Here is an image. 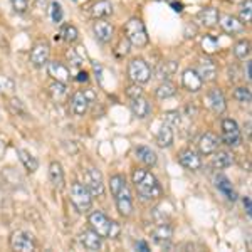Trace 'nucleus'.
Masks as SVG:
<instances>
[{
    "label": "nucleus",
    "instance_id": "nucleus-8",
    "mask_svg": "<svg viewBox=\"0 0 252 252\" xmlns=\"http://www.w3.org/2000/svg\"><path fill=\"white\" fill-rule=\"evenodd\" d=\"M84 185L93 197H103L104 195V180L103 173L96 168H89L84 173Z\"/></svg>",
    "mask_w": 252,
    "mask_h": 252
},
{
    "label": "nucleus",
    "instance_id": "nucleus-41",
    "mask_svg": "<svg viewBox=\"0 0 252 252\" xmlns=\"http://www.w3.org/2000/svg\"><path fill=\"white\" fill-rule=\"evenodd\" d=\"M163 118H165V123L168 126H172V128L180 126V113L178 111H166Z\"/></svg>",
    "mask_w": 252,
    "mask_h": 252
},
{
    "label": "nucleus",
    "instance_id": "nucleus-3",
    "mask_svg": "<svg viewBox=\"0 0 252 252\" xmlns=\"http://www.w3.org/2000/svg\"><path fill=\"white\" fill-rule=\"evenodd\" d=\"M88 222L91 225V229L99 234L103 239H116L121 232L120 223L111 220L106 214L99 212V210H94V212L89 214Z\"/></svg>",
    "mask_w": 252,
    "mask_h": 252
},
{
    "label": "nucleus",
    "instance_id": "nucleus-17",
    "mask_svg": "<svg viewBox=\"0 0 252 252\" xmlns=\"http://www.w3.org/2000/svg\"><path fill=\"white\" fill-rule=\"evenodd\" d=\"M47 71L49 76H51L54 81H59V83H69L71 81V71L66 64L59 63V61H51L47 63Z\"/></svg>",
    "mask_w": 252,
    "mask_h": 252
},
{
    "label": "nucleus",
    "instance_id": "nucleus-30",
    "mask_svg": "<svg viewBox=\"0 0 252 252\" xmlns=\"http://www.w3.org/2000/svg\"><path fill=\"white\" fill-rule=\"evenodd\" d=\"M17 155H19V160L22 161V165L26 166L27 172L34 173L35 170L39 168V161H37V158H35L34 155H32L31 152H27V150H24V148H19V150H17Z\"/></svg>",
    "mask_w": 252,
    "mask_h": 252
},
{
    "label": "nucleus",
    "instance_id": "nucleus-45",
    "mask_svg": "<svg viewBox=\"0 0 252 252\" xmlns=\"http://www.w3.org/2000/svg\"><path fill=\"white\" fill-rule=\"evenodd\" d=\"M197 32H198L197 26H195V24H192V22H189V24L185 26L184 35H185V39H193L195 35H197Z\"/></svg>",
    "mask_w": 252,
    "mask_h": 252
},
{
    "label": "nucleus",
    "instance_id": "nucleus-42",
    "mask_svg": "<svg viewBox=\"0 0 252 252\" xmlns=\"http://www.w3.org/2000/svg\"><path fill=\"white\" fill-rule=\"evenodd\" d=\"M66 58L74 67H79L81 64H83V58L78 54V51H76V49H69V51L66 52Z\"/></svg>",
    "mask_w": 252,
    "mask_h": 252
},
{
    "label": "nucleus",
    "instance_id": "nucleus-36",
    "mask_svg": "<svg viewBox=\"0 0 252 252\" xmlns=\"http://www.w3.org/2000/svg\"><path fill=\"white\" fill-rule=\"evenodd\" d=\"M7 108H9V111H10L14 116H22V115H26V108H24L22 101H20L19 97H10L9 103H7Z\"/></svg>",
    "mask_w": 252,
    "mask_h": 252
},
{
    "label": "nucleus",
    "instance_id": "nucleus-38",
    "mask_svg": "<svg viewBox=\"0 0 252 252\" xmlns=\"http://www.w3.org/2000/svg\"><path fill=\"white\" fill-rule=\"evenodd\" d=\"M202 47H204V52L205 54H214L219 47V40L214 37V35H205L202 39Z\"/></svg>",
    "mask_w": 252,
    "mask_h": 252
},
{
    "label": "nucleus",
    "instance_id": "nucleus-20",
    "mask_svg": "<svg viewBox=\"0 0 252 252\" xmlns=\"http://www.w3.org/2000/svg\"><path fill=\"white\" fill-rule=\"evenodd\" d=\"M207 101H209V106L212 108V111L217 113V115H222V113L227 109L225 96H223V93L219 88L210 89L209 94H207Z\"/></svg>",
    "mask_w": 252,
    "mask_h": 252
},
{
    "label": "nucleus",
    "instance_id": "nucleus-6",
    "mask_svg": "<svg viewBox=\"0 0 252 252\" xmlns=\"http://www.w3.org/2000/svg\"><path fill=\"white\" fill-rule=\"evenodd\" d=\"M128 78L136 84H146L152 79V67L141 58L131 59L128 64Z\"/></svg>",
    "mask_w": 252,
    "mask_h": 252
},
{
    "label": "nucleus",
    "instance_id": "nucleus-1",
    "mask_svg": "<svg viewBox=\"0 0 252 252\" xmlns=\"http://www.w3.org/2000/svg\"><path fill=\"white\" fill-rule=\"evenodd\" d=\"M131 180L135 184L138 195L141 198H145V200H155V198H160L163 195V189H161L158 178L152 172H148V170L145 168L133 170Z\"/></svg>",
    "mask_w": 252,
    "mask_h": 252
},
{
    "label": "nucleus",
    "instance_id": "nucleus-19",
    "mask_svg": "<svg viewBox=\"0 0 252 252\" xmlns=\"http://www.w3.org/2000/svg\"><path fill=\"white\" fill-rule=\"evenodd\" d=\"M219 145H220V140L217 138V135H214V133H205V135H202L200 140H198V152H200L202 155L209 157L217 152Z\"/></svg>",
    "mask_w": 252,
    "mask_h": 252
},
{
    "label": "nucleus",
    "instance_id": "nucleus-15",
    "mask_svg": "<svg viewBox=\"0 0 252 252\" xmlns=\"http://www.w3.org/2000/svg\"><path fill=\"white\" fill-rule=\"evenodd\" d=\"M178 163L187 170H200L202 168V158L192 148H185L178 153Z\"/></svg>",
    "mask_w": 252,
    "mask_h": 252
},
{
    "label": "nucleus",
    "instance_id": "nucleus-51",
    "mask_svg": "<svg viewBox=\"0 0 252 252\" xmlns=\"http://www.w3.org/2000/svg\"><path fill=\"white\" fill-rule=\"evenodd\" d=\"M172 5L175 7L173 10H177V12H182V3H172Z\"/></svg>",
    "mask_w": 252,
    "mask_h": 252
},
{
    "label": "nucleus",
    "instance_id": "nucleus-33",
    "mask_svg": "<svg viewBox=\"0 0 252 252\" xmlns=\"http://www.w3.org/2000/svg\"><path fill=\"white\" fill-rule=\"evenodd\" d=\"M234 54H235V58L241 59V61L249 59V56H251V42L249 40L247 39L239 40V42L234 46Z\"/></svg>",
    "mask_w": 252,
    "mask_h": 252
},
{
    "label": "nucleus",
    "instance_id": "nucleus-28",
    "mask_svg": "<svg viewBox=\"0 0 252 252\" xmlns=\"http://www.w3.org/2000/svg\"><path fill=\"white\" fill-rule=\"evenodd\" d=\"M173 140H175L173 128L165 123V125L160 128L158 135H157V145L160 146V148H168V146H172V145H173Z\"/></svg>",
    "mask_w": 252,
    "mask_h": 252
},
{
    "label": "nucleus",
    "instance_id": "nucleus-34",
    "mask_svg": "<svg viewBox=\"0 0 252 252\" xmlns=\"http://www.w3.org/2000/svg\"><path fill=\"white\" fill-rule=\"evenodd\" d=\"M175 94H177V88L170 81H161V84L157 88V97H160V99H168Z\"/></svg>",
    "mask_w": 252,
    "mask_h": 252
},
{
    "label": "nucleus",
    "instance_id": "nucleus-4",
    "mask_svg": "<svg viewBox=\"0 0 252 252\" xmlns=\"http://www.w3.org/2000/svg\"><path fill=\"white\" fill-rule=\"evenodd\" d=\"M125 37L129 40V44L135 47H146L150 42L148 39V32L143 24V20L138 17H131L128 22L125 24Z\"/></svg>",
    "mask_w": 252,
    "mask_h": 252
},
{
    "label": "nucleus",
    "instance_id": "nucleus-11",
    "mask_svg": "<svg viewBox=\"0 0 252 252\" xmlns=\"http://www.w3.org/2000/svg\"><path fill=\"white\" fill-rule=\"evenodd\" d=\"M89 103H91V101L88 99L84 91H76L74 94L71 96V99H69V109H71L72 115L84 116L89 109Z\"/></svg>",
    "mask_w": 252,
    "mask_h": 252
},
{
    "label": "nucleus",
    "instance_id": "nucleus-43",
    "mask_svg": "<svg viewBox=\"0 0 252 252\" xmlns=\"http://www.w3.org/2000/svg\"><path fill=\"white\" fill-rule=\"evenodd\" d=\"M126 96L128 97H138V96H143V89H141V84H136V83H133V84H129L128 88H126Z\"/></svg>",
    "mask_w": 252,
    "mask_h": 252
},
{
    "label": "nucleus",
    "instance_id": "nucleus-32",
    "mask_svg": "<svg viewBox=\"0 0 252 252\" xmlns=\"http://www.w3.org/2000/svg\"><path fill=\"white\" fill-rule=\"evenodd\" d=\"M49 94L54 101H63L64 97L67 96V88L66 83H59V81H54V83L49 86Z\"/></svg>",
    "mask_w": 252,
    "mask_h": 252
},
{
    "label": "nucleus",
    "instance_id": "nucleus-2",
    "mask_svg": "<svg viewBox=\"0 0 252 252\" xmlns=\"http://www.w3.org/2000/svg\"><path fill=\"white\" fill-rule=\"evenodd\" d=\"M109 190H111V195L115 197L118 212L123 217H129L133 214V197L123 175H113L109 178Z\"/></svg>",
    "mask_w": 252,
    "mask_h": 252
},
{
    "label": "nucleus",
    "instance_id": "nucleus-16",
    "mask_svg": "<svg viewBox=\"0 0 252 252\" xmlns=\"http://www.w3.org/2000/svg\"><path fill=\"white\" fill-rule=\"evenodd\" d=\"M79 242L88 251H99L103 247V237L97 232H94L93 229H84L79 234Z\"/></svg>",
    "mask_w": 252,
    "mask_h": 252
},
{
    "label": "nucleus",
    "instance_id": "nucleus-14",
    "mask_svg": "<svg viewBox=\"0 0 252 252\" xmlns=\"http://www.w3.org/2000/svg\"><path fill=\"white\" fill-rule=\"evenodd\" d=\"M197 74L200 76L204 83H212V81L217 79V64L209 58H202L198 61Z\"/></svg>",
    "mask_w": 252,
    "mask_h": 252
},
{
    "label": "nucleus",
    "instance_id": "nucleus-25",
    "mask_svg": "<svg viewBox=\"0 0 252 252\" xmlns=\"http://www.w3.org/2000/svg\"><path fill=\"white\" fill-rule=\"evenodd\" d=\"M89 14L93 19H106L113 14V3L109 0H97L96 3H93Z\"/></svg>",
    "mask_w": 252,
    "mask_h": 252
},
{
    "label": "nucleus",
    "instance_id": "nucleus-40",
    "mask_svg": "<svg viewBox=\"0 0 252 252\" xmlns=\"http://www.w3.org/2000/svg\"><path fill=\"white\" fill-rule=\"evenodd\" d=\"M63 17H64V12H63L61 3L59 2H52L51 3V19H52V22L59 24L61 20H63Z\"/></svg>",
    "mask_w": 252,
    "mask_h": 252
},
{
    "label": "nucleus",
    "instance_id": "nucleus-12",
    "mask_svg": "<svg viewBox=\"0 0 252 252\" xmlns=\"http://www.w3.org/2000/svg\"><path fill=\"white\" fill-rule=\"evenodd\" d=\"M93 32H94L96 39L103 44L111 42L113 35H115V27L104 19H96V22L93 24Z\"/></svg>",
    "mask_w": 252,
    "mask_h": 252
},
{
    "label": "nucleus",
    "instance_id": "nucleus-46",
    "mask_svg": "<svg viewBox=\"0 0 252 252\" xmlns=\"http://www.w3.org/2000/svg\"><path fill=\"white\" fill-rule=\"evenodd\" d=\"M129 46H131V44H129V40L125 37L120 42V47H118L120 51H118V54H120V56H128L129 54Z\"/></svg>",
    "mask_w": 252,
    "mask_h": 252
},
{
    "label": "nucleus",
    "instance_id": "nucleus-7",
    "mask_svg": "<svg viewBox=\"0 0 252 252\" xmlns=\"http://www.w3.org/2000/svg\"><path fill=\"white\" fill-rule=\"evenodd\" d=\"M222 143L230 146V148H237L242 145V133L239 129L237 121L232 118L222 120Z\"/></svg>",
    "mask_w": 252,
    "mask_h": 252
},
{
    "label": "nucleus",
    "instance_id": "nucleus-35",
    "mask_svg": "<svg viewBox=\"0 0 252 252\" xmlns=\"http://www.w3.org/2000/svg\"><path fill=\"white\" fill-rule=\"evenodd\" d=\"M234 99H235V101H239L241 104H251V99H252L251 88H246V86L235 88V91H234Z\"/></svg>",
    "mask_w": 252,
    "mask_h": 252
},
{
    "label": "nucleus",
    "instance_id": "nucleus-48",
    "mask_svg": "<svg viewBox=\"0 0 252 252\" xmlns=\"http://www.w3.org/2000/svg\"><path fill=\"white\" fill-rule=\"evenodd\" d=\"M244 207H246V210H247V215H251V197H246L244 198Z\"/></svg>",
    "mask_w": 252,
    "mask_h": 252
},
{
    "label": "nucleus",
    "instance_id": "nucleus-23",
    "mask_svg": "<svg viewBox=\"0 0 252 252\" xmlns=\"http://www.w3.org/2000/svg\"><path fill=\"white\" fill-rule=\"evenodd\" d=\"M49 180H51V184L56 190H63L64 185H66L64 170L59 161H52V163L49 165Z\"/></svg>",
    "mask_w": 252,
    "mask_h": 252
},
{
    "label": "nucleus",
    "instance_id": "nucleus-22",
    "mask_svg": "<svg viewBox=\"0 0 252 252\" xmlns=\"http://www.w3.org/2000/svg\"><path fill=\"white\" fill-rule=\"evenodd\" d=\"M219 10L215 7H205L197 14V22H200V26H204L205 29H212L219 24Z\"/></svg>",
    "mask_w": 252,
    "mask_h": 252
},
{
    "label": "nucleus",
    "instance_id": "nucleus-44",
    "mask_svg": "<svg viewBox=\"0 0 252 252\" xmlns=\"http://www.w3.org/2000/svg\"><path fill=\"white\" fill-rule=\"evenodd\" d=\"M10 3H12V9L17 12V14H26L27 9H29L27 0H10Z\"/></svg>",
    "mask_w": 252,
    "mask_h": 252
},
{
    "label": "nucleus",
    "instance_id": "nucleus-18",
    "mask_svg": "<svg viewBox=\"0 0 252 252\" xmlns=\"http://www.w3.org/2000/svg\"><path fill=\"white\" fill-rule=\"evenodd\" d=\"M182 86L190 93H198L204 86V81L200 79L195 69H185L182 74Z\"/></svg>",
    "mask_w": 252,
    "mask_h": 252
},
{
    "label": "nucleus",
    "instance_id": "nucleus-21",
    "mask_svg": "<svg viewBox=\"0 0 252 252\" xmlns=\"http://www.w3.org/2000/svg\"><path fill=\"white\" fill-rule=\"evenodd\" d=\"M172 237H173V229L170 223L161 222L152 230V239L157 244H160V246H168V242L172 241Z\"/></svg>",
    "mask_w": 252,
    "mask_h": 252
},
{
    "label": "nucleus",
    "instance_id": "nucleus-49",
    "mask_svg": "<svg viewBox=\"0 0 252 252\" xmlns=\"http://www.w3.org/2000/svg\"><path fill=\"white\" fill-rule=\"evenodd\" d=\"M246 78H247V81H251V61L246 63Z\"/></svg>",
    "mask_w": 252,
    "mask_h": 252
},
{
    "label": "nucleus",
    "instance_id": "nucleus-39",
    "mask_svg": "<svg viewBox=\"0 0 252 252\" xmlns=\"http://www.w3.org/2000/svg\"><path fill=\"white\" fill-rule=\"evenodd\" d=\"M239 15H241V20L244 24H249L252 19V2L251 0H244L241 10H239Z\"/></svg>",
    "mask_w": 252,
    "mask_h": 252
},
{
    "label": "nucleus",
    "instance_id": "nucleus-10",
    "mask_svg": "<svg viewBox=\"0 0 252 252\" xmlns=\"http://www.w3.org/2000/svg\"><path fill=\"white\" fill-rule=\"evenodd\" d=\"M49 56H51V47L47 42L34 44L31 51V64L35 67H44L49 63Z\"/></svg>",
    "mask_w": 252,
    "mask_h": 252
},
{
    "label": "nucleus",
    "instance_id": "nucleus-31",
    "mask_svg": "<svg viewBox=\"0 0 252 252\" xmlns=\"http://www.w3.org/2000/svg\"><path fill=\"white\" fill-rule=\"evenodd\" d=\"M214 155V160H212V165L215 168L222 170V168H229V166L234 165V155L229 152H215L212 153Z\"/></svg>",
    "mask_w": 252,
    "mask_h": 252
},
{
    "label": "nucleus",
    "instance_id": "nucleus-24",
    "mask_svg": "<svg viewBox=\"0 0 252 252\" xmlns=\"http://www.w3.org/2000/svg\"><path fill=\"white\" fill-rule=\"evenodd\" d=\"M129 108H131L133 115L136 118H140V120H143V118H146L152 113V104H150V101L143 96L133 97L131 103H129Z\"/></svg>",
    "mask_w": 252,
    "mask_h": 252
},
{
    "label": "nucleus",
    "instance_id": "nucleus-5",
    "mask_svg": "<svg viewBox=\"0 0 252 252\" xmlns=\"http://www.w3.org/2000/svg\"><path fill=\"white\" fill-rule=\"evenodd\" d=\"M69 197H71L72 205L76 207V210L81 214H86L91 210L93 207V195L89 193V190L86 189V185L79 184V182H74L71 185V192H69Z\"/></svg>",
    "mask_w": 252,
    "mask_h": 252
},
{
    "label": "nucleus",
    "instance_id": "nucleus-9",
    "mask_svg": "<svg viewBox=\"0 0 252 252\" xmlns=\"http://www.w3.org/2000/svg\"><path fill=\"white\" fill-rule=\"evenodd\" d=\"M9 244H10L12 251H19V252L35 251V242H34V239H32V235L24 232V230H15V232H12Z\"/></svg>",
    "mask_w": 252,
    "mask_h": 252
},
{
    "label": "nucleus",
    "instance_id": "nucleus-27",
    "mask_svg": "<svg viewBox=\"0 0 252 252\" xmlns=\"http://www.w3.org/2000/svg\"><path fill=\"white\" fill-rule=\"evenodd\" d=\"M135 155H136L138 160H140L141 163L146 165V166H155L157 161H158L157 153L153 152L150 146H136V148H135Z\"/></svg>",
    "mask_w": 252,
    "mask_h": 252
},
{
    "label": "nucleus",
    "instance_id": "nucleus-29",
    "mask_svg": "<svg viewBox=\"0 0 252 252\" xmlns=\"http://www.w3.org/2000/svg\"><path fill=\"white\" fill-rule=\"evenodd\" d=\"M177 71H178V63H175V61H166V63H161L160 66L157 67L155 74L158 79L168 81Z\"/></svg>",
    "mask_w": 252,
    "mask_h": 252
},
{
    "label": "nucleus",
    "instance_id": "nucleus-13",
    "mask_svg": "<svg viewBox=\"0 0 252 252\" xmlns=\"http://www.w3.org/2000/svg\"><path fill=\"white\" fill-rule=\"evenodd\" d=\"M219 24H220L222 31L227 32V34H230V35L242 34L244 29H246V24H244L241 19L234 17V15H230V14L220 15V17H219Z\"/></svg>",
    "mask_w": 252,
    "mask_h": 252
},
{
    "label": "nucleus",
    "instance_id": "nucleus-26",
    "mask_svg": "<svg viewBox=\"0 0 252 252\" xmlns=\"http://www.w3.org/2000/svg\"><path fill=\"white\" fill-rule=\"evenodd\" d=\"M215 187H217L220 192L225 195L227 198H229L230 202H235L237 200V193H235L232 184H230V180L225 177V175L219 173L217 177H215Z\"/></svg>",
    "mask_w": 252,
    "mask_h": 252
},
{
    "label": "nucleus",
    "instance_id": "nucleus-50",
    "mask_svg": "<svg viewBox=\"0 0 252 252\" xmlns=\"http://www.w3.org/2000/svg\"><path fill=\"white\" fill-rule=\"evenodd\" d=\"M76 79H78V81H81V83H83V81H88V72L86 71H81L79 72V74H78V78H76Z\"/></svg>",
    "mask_w": 252,
    "mask_h": 252
},
{
    "label": "nucleus",
    "instance_id": "nucleus-37",
    "mask_svg": "<svg viewBox=\"0 0 252 252\" xmlns=\"http://www.w3.org/2000/svg\"><path fill=\"white\" fill-rule=\"evenodd\" d=\"M61 35H63V39L66 40V42H76V40L79 39V31L76 29L74 26H64L63 27V32H61Z\"/></svg>",
    "mask_w": 252,
    "mask_h": 252
},
{
    "label": "nucleus",
    "instance_id": "nucleus-47",
    "mask_svg": "<svg viewBox=\"0 0 252 252\" xmlns=\"http://www.w3.org/2000/svg\"><path fill=\"white\" fill-rule=\"evenodd\" d=\"M135 247H136V249H140V251H143V252H148V251H150L148 244H146L145 241H138V242L135 244Z\"/></svg>",
    "mask_w": 252,
    "mask_h": 252
}]
</instances>
